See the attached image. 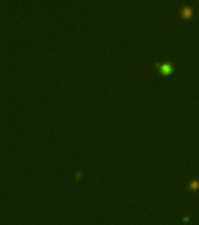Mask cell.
Listing matches in <instances>:
<instances>
[{
    "mask_svg": "<svg viewBox=\"0 0 199 225\" xmlns=\"http://www.w3.org/2000/svg\"><path fill=\"white\" fill-rule=\"evenodd\" d=\"M190 189L191 190H197V189H199V181H193V182H191L190 183Z\"/></svg>",
    "mask_w": 199,
    "mask_h": 225,
    "instance_id": "obj_3",
    "label": "cell"
},
{
    "mask_svg": "<svg viewBox=\"0 0 199 225\" xmlns=\"http://www.w3.org/2000/svg\"><path fill=\"white\" fill-rule=\"evenodd\" d=\"M157 68L163 75H171L173 72V66L171 63H157Z\"/></svg>",
    "mask_w": 199,
    "mask_h": 225,
    "instance_id": "obj_1",
    "label": "cell"
},
{
    "mask_svg": "<svg viewBox=\"0 0 199 225\" xmlns=\"http://www.w3.org/2000/svg\"><path fill=\"white\" fill-rule=\"evenodd\" d=\"M181 15L183 17L184 19H191V17L193 15V9L191 8L190 6H185V7H183L181 9Z\"/></svg>",
    "mask_w": 199,
    "mask_h": 225,
    "instance_id": "obj_2",
    "label": "cell"
}]
</instances>
